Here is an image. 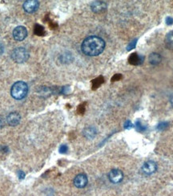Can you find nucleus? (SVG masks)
<instances>
[{
	"label": "nucleus",
	"mask_w": 173,
	"mask_h": 196,
	"mask_svg": "<svg viewBox=\"0 0 173 196\" xmlns=\"http://www.w3.org/2000/svg\"><path fill=\"white\" fill-rule=\"evenodd\" d=\"M156 170H157V165L155 162L152 161L146 162L141 167L142 172L146 175H152L156 171Z\"/></svg>",
	"instance_id": "20e7f679"
},
{
	"label": "nucleus",
	"mask_w": 173,
	"mask_h": 196,
	"mask_svg": "<svg viewBox=\"0 0 173 196\" xmlns=\"http://www.w3.org/2000/svg\"><path fill=\"white\" fill-rule=\"evenodd\" d=\"M149 63L152 65H157L161 62V56L159 54L153 52L152 54H150V56L148 57Z\"/></svg>",
	"instance_id": "ddd939ff"
},
{
	"label": "nucleus",
	"mask_w": 173,
	"mask_h": 196,
	"mask_svg": "<svg viewBox=\"0 0 173 196\" xmlns=\"http://www.w3.org/2000/svg\"><path fill=\"white\" fill-rule=\"evenodd\" d=\"M74 184L78 188L85 187L87 184V177L85 175H83V174H79V175H78L75 178Z\"/></svg>",
	"instance_id": "1a4fd4ad"
},
{
	"label": "nucleus",
	"mask_w": 173,
	"mask_h": 196,
	"mask_svg": "<svg viewBox=\"0 0 173 196\" xmlns=\"http://www.w3.org/2000/svg\"><path fill=\"white\" fill-rule=\"evenodd\" d=\"M167 126H168V123L167 122H161L157 126V129L158 130H164Z\"/></svg>",
	"instance_id": "a211bd4d"
},
{
	"label": "nucleus",
	"mask_w": 173,
	"mask_h": 196,
	"mask_svg": "<svg viewBox=\"0 0 173 196\" xmlns=\"http://www.w3.org/2000/svg\"><path fill=\"white\" fill-rule=\"evenodd\" d=\"M143 58L137 55L136 53H133L128 58V61L132 65H139L143 63Z\"/></svg>",
	"instance_id": "9b49d317"
},
{
	"label": "nucleus",
	"mask_w": 173,
	"mask_h": 196,
	"mask_svg": "<svg viewBox=\"0 0 173 196\" xmlns=\"http://www.w3.org/2000/svg\"><path fill=\"white\" fill-rule=\"evenodd\" d=\"M137 40H134L132 42H131V43H129V45L127 46V51H130V50H131V49L135 48L136 46V43H137Z\"/></svg>",
	"instance_id": "6ab92c4d"
},
{
	"label": "nucleus",
	"mask_w": 173,
	"mask_h": 196,
	"mask_svg": "<svg viewBox=\"0 0 173 196\" xmlns=\"http://www.w3.org/2000/svg\"><path fill=\"white\" fill-rule=\"evenodd\" d=\"M28 92V86L23 81H18L15 83L10 89V94L16 100H21L24 98Z\"/></svg>",
	"instance_id": "f03ea898"
},
{
	"label": "nucleus",
	"mask_w": 173,
	"mask_h": 196,
	"mask_svg": "<svg viewBox=\"0 0 173 196\" xmlns=\"http://www.w3.org/2000/svg\"><path fill=\"white\" fill-rule=\"evenodd\" d=\"M20 120H21L20 115L16 112L10 113L7 117V121L9 126H18L20 122Z\"/></svg>",
	"instance_id": "6e6552de"
},
{
	"label": "nucleus",
	"mask_w": 173,
	"mask_h": 196,
	"mask_svg": "<svg viewBox=\"0 0 173 196\" xmlns=\"http://www.w3.org/2000/svg\"><path fill=\"white\" fill-rule=\"evenodd\" d=\"M96 133H97V131L96 128H94L92 126L87 127L83 130V135L88 139H93L96 136Z\"/></svg>",
	"instance_id": "f8f14e48"
},
{
	"label": "nucleus",
	"mask_w": 173,
	"mask_h": 196,
	"mask_svg": "<svg viewBox=\"0 0 173 196\" xmlns=\"http://www.w3.org/2000/svg\"><path fill=\"white\" fill-rule=\"evenodd\" d=\"M3 52H4V47H3V45L2 44V43H0V55H2V54L3 53Z\"/></svg>",
	"instance_id": "393cba45"
},
{
	"label": "nucleus",
	"mask_w": 173,
	"mask_h": 196,
	"mask_svg": "<svg viewBox=\"0 0 173 196\" xmlns=\"http://www.w3.org/2000/svg\"><path fill=\"white\" fill-rule=\"evenodd\" d=\"M121 78H122V76L120 74H115L111 80H112V81H116V80H120Z\"/></svg>",
	"instance_id": "4be33fe9"
},
{
	"label": "nucleus",
	"mask_w": 173,
	"mask_h": 196,
	"mask_svg": "<svg viewBox=\"0 0 173 196\" xmlns=\"http://www.w3.org/2000/svg\"><path fill=\"white\" fill-rule=\"evenodd\" d=\"M60 59H61V61L63 62V63L71 61V54H63V55H62L60 56Z\"/></svg>",
	"instance_id": "dca6fc26"
},
{
	"label": "nucleus",
	"mask_w": 173,
	"mask_h": 196,
	"mask_svg": "<svg viewBox=\"0 0 173 196\" xmlns=\"http://www.w3.org/2000/svg\"><path fill=\"white\" fill-rule=\"evenodd\" d=\"M103 82V77H98V78H96V79H95L94 80H93V82H92V84H93V87H94V89H96V88H98V87Z\"/></svg>",
	"instance_id": "2eb2a0df"
},
{
	"label": "nucleus",
	"mask_w": 173,
	"mask_h": 196,
	"mask_svg": "<svg viewBox=\"0 0 173 196\" xmlns=\"http://www.w3.org/2000/svg\"><path fill=\"white\" fill-rule=\"evenodd\" d=\"M133 125L131 124V122L130 121H127L125 123H124V128L127 129H129L131 128H132Z\"/></svg>",
	"instance_id": "412c9836"
},
{
	"label": "nucleus",
	"mask_w": 173,
	"mask_h": 196,
	"mask_svg": "<svg viewBox=\"0 0 173 196\" xmlns=\"http://www.w3.org/2000/svg\"><path fill=\"white\" fill-rule=\"evenodd\" d=\"M165 45L166 47L171 49V50H173V31L168 32L165 37Z\"/></svg>",
	"instance_id": "4468645a"
},
{
	"label": "nucleus",
	"mask_w": 173,
	"mask_h": 196,
	"mask_svg": "<svg viewBox=\"0 0 173 196\" xmlns=\"http://www.w3.org/2000/svg\"><path fill=\"white\" fill-rule=\"evenodd\" d=\"M91 8L96 13L103 12L107 9V3L103 1H95L91 4Z\"/></svg>",
	"instance_id": "9d476101"
},
{
	"label": "nucleus",
	"mask_w": 173,
	"mask_h": 196,
	"mask_svg": "<svg viewBox=\"0 0 173 196\" xmlns=\"http://www.w3.org/2000/svg\"><path fill=\"white\" fill-rule=\"evenodd\" d=\"M108 178L110 181L113 183H119L122 181L123 178H124V174L119 170H111L108 175Z\"/></svg>",
	"instance_id": "0eeeda50"
},
{
	"label": "nucleus",
	"mask_w": 173,
	"mask_h": 196,
	"mask_svg": "<svg viewBox=\"0 0 173 196\" xmlns=\"http://www.w3.org/2000/svg\"><path fill=\"white\" fill-rule=\"evenodd\" d=\"M18 177H19V179H23V178H25V174H24V172L22 171V170H19V171L18 172Z\"/></svg>",
	"instance_id": "5701e85b"
},
{
	"label": "nucleus",
	"mask_w": 173,
	"mask_h": 196,
	"mask_svg": "<svg viewBox=\"0 0 173 196\" xmlns=\"http://www.w3.org/2000/svg\"><path fill=\"white\" fill-rule=\"evenodd\" d=\"M39 6V3L35 0H27L23 3V9L27 13H33L36 11Z\"/></svg>",
	"instance_id": "423d86ee"
},
{
	"label": "nucleus",
	"mask_w": 173,
	"mask_h": 196,
	"mask_svg": "<svg viewBox=\"0 0 173 196\" xmlns=\"http://www.w3.org/2000/svg\"><path fill=\"white\" fill-rule=\"evenodd\" d=\"M27 35V31L26 28L23 26H19L15 28L13 31V37L15 40L22 41L23 40Z\"/></svg>",
	"instance_id": "39448f33"
},
{
	"label": "nucleus",
	"mask_w": 173,
	"mask_h": 196,
	"mask_svg": "<svg viewBox=\"0 0 173 196\" xmlns=\"http://www.w3.org/2000/svg\"><path fill=\"white\" fill-rule=\"evenodd\" d=\"M166 23L167 25H171L173 23V19L170 17V16H168V17L166 19Z\"/></svg>",
	"instance_id": "b1692460"
},
{
	"label": "nucleus",
	"mask_w": 173,
	"mask_h": 196,
	"mask_svg": "<svg viewBox=\"0 0 173 196\" xmlns=\"http://www.w3.org/2000/svg\"><path fill=\"white\" fill-rule=\"evenodd\" d=\"M3 126V119L0 118V127H2Z\"/></svg>",
	"instance_id": "bb28decb"
},
{
	"label": "nucleus",
	"mask_w": 173,
	"mask_h": 196,
	"mask_svg": "<svg viewBox=\"0 0 173 196\" xmlns=\"http://www.w3.org/2000/svg\"><path fill=\"white\" fill-rule=\"evenodd\" d=\"M136 129L138 130V131H139V132H143V131H144L145 129H146V127H144L143 125L140 123V121H138L136 123Z\"/></svg>",
	"instance_id": "f3484780"
},
{
	"label": "nucleus",
	"mask_w": 173,
	"mask_h": 196,
	"mask_svg": "<svg viewBox=\"0 0 173 196\" xmlns=\"http://www.w3.org/2000/svg\"><path fill=\"white\" fill-rule=\"evenodd\" d=\"M170 103H171V106L173 107V94L170 96Z\"/></svg>",
	"instance_id": "a878e982"
},
{
	"label": "nucleus",
	"mask_w": 173,
	"mask_h": 196,
	"mask_svg": "<svg viewBox=\"0 0 173 196\" xmlns=\"http://www.w3.org/2000/svg\"><path fill=\"white\" fill-rule=\"evenodd\" d=\"M68 150V147L66 145H62L59 147V152L61 154H65V153H66Z\"/></svg>",
	"instance_id": "aec40b11"
},
{
	"label": "nucleus",
	"mask_w": 173,
	"mask_h": 196,
	"mask_svg": "<svg viewBox=\"0 0 173 196\" xmlns=\"http://www.w3.org/2000/svg\"><path fill=\"white\" fill-rule=\"evenodd\" d=\"M11 58L16 63H24L29 58V53L24 47H16L11 52Z\"/></svg>",
	"instance_id": "7ed1b4c3"
},
{
	"label": "nucleus",
	"mask_w": 173,
	"mask_h": 196,
	"mask_svg": "<svg viewBox=\"0 0 173 196\" xmlns=\"http://www.w3.org/2000/svg\"><path fill=\"white\" fill-rule=\"evenodd\" d=\"M105 47L104 40L99 36L91 35L83 40L81 45L82 52L87 56H96L102 53Z\"/></svg>",
	"instance_id": "f257e3e1"
}]
</instances>
